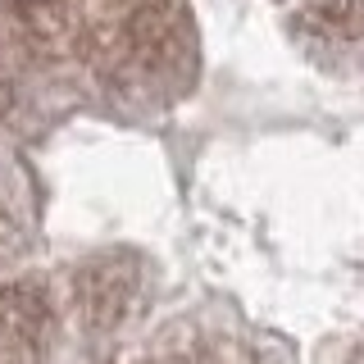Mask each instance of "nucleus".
Listing matches in <instances>:
<instances>
[{"instance_id":"nucleus-2","label":"nucleus","mask_w":364,"mask_h":364,"mask_svg":"<svg viewBox=\"0 0 364 364\" xmlns=\"http://www.w3.org/2000/svg\"><path fill=\"white\" fill-rule=\"evenodd\" d=\"M128 296H132V273H123L119 264H96L82 282V310L96 328H109L128 310Z\"/></svg>"},{"instance_id":"nucleus-1","label":"nucleus","mask_w":364,"mask_h":364,"mask_svg":"<svg viewBox=\"0 0 364 364\" xmlns=\"http://www.w3.org/2000/svg\"><path fill=\"white\" fill-rule=\"evenodd\" d=\"M50 337V301L37 282H9L0 291V360H28Z\"/></svg>"},{"instance_id":"nucleus-3","label":"nucleus","mask_w":364,"mask_h":364,"mask_svg":"<svg viewBox=\"0 0 364 364\" xmlns=\"http://www.w3.org/2000/svg\"><path fill=\"white\" fill-rule=\"evenodd\" d=\"M5 5L23 18H60V14H68L73 0H5Z\"/></svg>"}]
</instances>
